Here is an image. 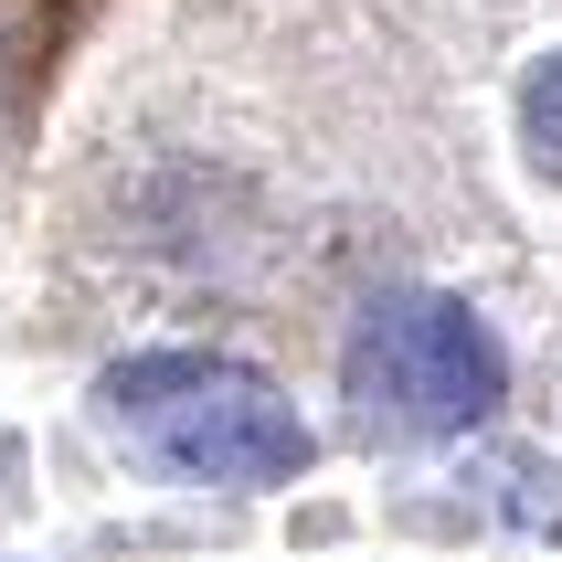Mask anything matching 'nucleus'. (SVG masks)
I'll use <instances>...</instances> for the list:
<instances>
[{
  "label": "nucleus",
  "mask_w": 562,
  "mask_h": 562,
  "mask_svg": "<svg viewBox=\"0 0 562 562\" xmlns=\"http://www.w3.org/2000/svg\"><path fill=\"white\" fill-rule=\"evenodd\" d=\"M340 393L372 446H446L509 404V350L488 340V318L468 297L404 286V297L361 308V329L340 350Z\"/></svg>",
  "instance_id": "obj_2"
},
{
  "label": "nucleus",
  "mask_w": 562,
  "mask_h": 562,
  "mask_svg": "<svg viewBox=\"0 0 562 562\" xmlns=\"http://www.w3.org/2000/svg\"><path fill=\"white\" fill-rule=\"evenodd\" d=\"M95 404L127 425V446L149 468L191 477V488H286L318 457L297 404L223 350H138L95 382Z\"/></svg>",
  "instance_id": "obj_1"
},
{
  "label": "nucleus",
  "mask_w": 562,
  "mask_h": 562,
  "mask_svg": "<svg viewBox=\"0 0 562 562\" xmlns=\"http://www.w3.org/2000/svg\"><path fill=\"white\" fill-rule=\"evenodd\" d=\"M520 138H531V159L562 181V54L531 64V86H520Z\"/></svg>",
  "instance_id": "obj_3"
}]
</instances>
